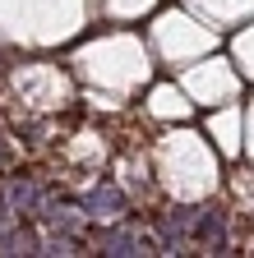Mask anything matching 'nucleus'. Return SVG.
<instances>
[{
	"mask_svg": "<svg viewBox=\"0 0 254 258\" xmlns=\"http://www.w3.org/2000/svg\"><path fill=\"white\" fill-rule=\"evenodd\" d=\"M120 203H125V199H120L116 189H97V194H92V199H88V208H92V212H97V208H102V212H116Z\"/></svg>",
	"mask_w": 254,
	"mask_h": 258,
	"instance_id": "nucleus-1",
	"label": "nucleus"
},
{
	"mask_svg": "<svg viewBox=\"0 0 254 258\" xmlns=\"http://www.w3.org/2000/svg\"><path fill=\"white\" fill-rule=\"evenodd\" d=\"M199 240L222 244V221H217V217H204V221H199Z\"/></svg>",
	"mask_w": 254,
	"mask_h": 258,
	"instance_id": "nucleus-2",
	"label": "nucleus"
}]
</instances>
